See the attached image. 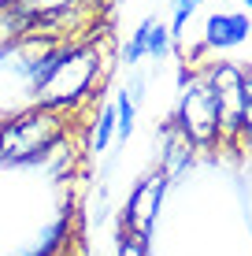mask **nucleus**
I'll use <instances>...</instances> for the list:
<instances>
[{"mask_svg":"<svg viewBox=\"0 0 252 256\" xmlns=\"http://www.w3.org/2000/svg\"><path fill=\"white\" fill-rule=\"evenodd\" d=\"M67 134H71L67 112L33 104L0 122V164H45V152Z\"/></svg>","mask_w":252,"mask_h":256,"instance_id":"nucleus-1","label":"nucleus"},{"mask_svg":"<svg viewBox=\"0 0 252 256\" xmlns=\"http://www.w3.org/2000/svg\"><path fill=\"white\" fill-rule=\"evenodd\" d=\"M175 126L193 141L197 148H212L215 141H223V126H219V100L215 90L208 86L204 74L189 78L182 86V100L175 112Z\"/></svg>","mask_w":252,"mask_h":256,"instance_id":"nucleus-2","label":"nucleus"},{"mask_svg":"<svg viewBox=\"0 0 252 256\" xmlns=\"http://www.w3.org/2000/svg\"><path fill=\"white\" fill-rule=\"evenodd\" d=\"M167 174L163 171H152L130 190L126 197V208H123V230H134V234H145L149 238L152 223H156V212L163 204V193H167Z\"/></svg>","mask_w":252,"mask_h":256,"instance_id":"nucleus-3","label":"nucleus"},{"mask_svg":"<svg viewBox=\"0 0 252 256\" xmlns=\"http://www.w3.org/2000/svg\"><path fill=\"white\" fill-rule=\"evenodd\" d=\"M249 38H252V22L241 12H219L204 26V45L215 48V52H230L238 45H245Z\"/></svg>","mask_w":252,"mask_h":256,"instance_id":"nucleus-4","label":"nucleus"},{"mask_svg":"<svg viewBox=\"0 0 252 256\" xmlns=\"http://www.w3.org/2000/svg\"><path fill=\"white\" fill-rule=\"evenodd\" d=\"M193 152L197 145L189 141L182 130L175 126V119L163 126V152H160V171L167 174V178H175V174H182L189 164H193Z\"/></svg>","mask_w":252,"mask_h":256,"instance_id":"nucleus-5","label":"nucleus"},{"mask_svg":"<svg viewBox=\"0 0 252 256\" xmlns=\"http://www.w3.org/2000/svg\"><path fill=\"white\" fill-rule=\"evenodd\" d=\"M7 4L15 8V12H22L26 19H41V15H52V12H63V8L78 4V0H7Z\"/></svg>","mask_w":252,"mask_h":256,"instance_id":"nucleus-6","label":"nucleus"},{"mask_svg":"<svg viewBox=\"0 0 252 256\" xmlns=\"http://www.w3.org/2000/svg\"><path fill=\"white\" fill-rule=\"evenodd\" d=\"M111 134H115V104L104 108L97 119H93V138H89V152H104L108 148Z\"/></svg>","mask_w":252,"mask_h":256,"instance_id":"nucleus-7","label":"nucleus"},{"mask_svg":"<svg viewBox=\"0 0 252 256\" xmlns=\"http://www.w3.org/2000/svg\"><path fill=\"white\" fill-rule=\"evenodd\" d=\"M115 130L123 138H130V130H134V100H130L126 90L115 96Z\"/></svg>","mask_w":252,"mask_h":256,"instance_id":"nucleus-8","label":"nucleus"},{"mask_svg":"<svg viewBox=\"0 0 252 256\" xmlns=\"http://www.w3.org/2000/svg\"><path fill=\"white\" fill-rule=\"evenodd\" d=\"M149 26H152V19H145L134 30V38H130V45H126V64H137V60L149 56Z\"/></svg>","mask_w":252,"mask_h":256,"instance_id":"nucleus-9","label":"nucleus"},{"mask_svg":"<svg viewBox=\"0 0 252 256\" xmlns=\"http://www.w3.org/2000/svg\"><path fill=\"white\" fill-rule=\"evenodd\" d=\"M167 48H171V30L152 19V26H149V56L160 60V56H167Z\"/></svg>","mask_w":252,"mask_h":256,"instance_id":"nucleus-10","label":"nucleus"},{"mask_svg":"<svg viewBox=\"0 0 252 256\" xmlns=\"http://www.w3.org/2000/svg\"><path fill=\"white\" fill-rule=\"evenodd\" d=\"M201 8V0H175V22H171V38L182 41V30H186V19Z\"/></svg>","mask_w":252,"mask_h":256,"instance_id":"nucleus-11","label":"nucleus"},{"mask_svg":"<svg viewBox=\"0 0 252 256\" xmlns=\"http://www.w3.org/2000/svg\"><path fill=\"white\" fill-rule=\"evenodd\" d=\"M119 256H149V249H145V234L123 230V238H119Z\"/></svg>","mask_w":252,"mask_h":256,"instance_id":"nucleus-12","label":"nucleus"},{"mask_svg":"<svg viewBox=\"0 0 252 256\" xmlns=\"http://www.w3.org/2000/svg\"><path fill=\"white\" fill-rule=\"evenodd\" d=\"M48 256H71V252H67V249H59V252H48Z\"/></svg>","mask_w":252,"mask_h":256,"instance_id":"nucleus-13","label":"nucleus"},{"mask_svg":"<svg viewBox=\"0 0 252 256\" xmlns=\"http://www.w3.org/2000/svg\"><path fill=\"white\" fill-rule=\"evenodd\" d=\"M241 4H245V8H249V12H252V0H241Z\"/></svg>","mask_w":252,"mask_h":256,"instance_id":"nucleus-14","label":"nucleus"},{"mask_svg":"<svg viewBox=\"0 0 252 256\" xmlns=\"http://www.w3.org/2000/svg\"><path fill=\"white\" fill-rule=\"evenodd\" d=\"M0 4H7V0H0Z\"/></svg>","mask_w":252,"mask_h":256,"instance_id":"nucleus-15","label":"nucleus"}]
</instances>
